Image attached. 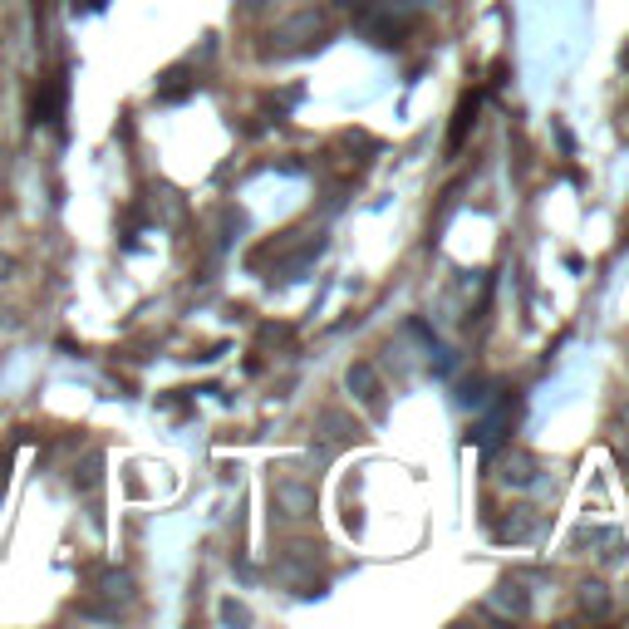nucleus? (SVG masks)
I'll list each match as a JSON object with an SVG mask.
<instances>
[{"label": "nucleus", "mask_w": 629, "mask_h": 629, "mask_svg": "<svg viewBox=\"0 0 629 629\" xmlns=\"http://www.w3.org/2000/svg\"><path fill=\"white\" fill-rule=\"evenodd\" d=\"M5 467H10V453H0V497H5Z\"/></svg>", "instance_id": "2"}, {"label": "nucleus", "mask_w": 629, "mask_h": 629, "mask_svg": "<svg viewBox=\"0 0 629 629\" xmlns=\"http://www.w3.org/2000/svg\"><path fill=\"white\" fill-rule=\"evenodd\" d=\"M10 276H15V261H10V256H0V281H10Z\"/></svg>", "instance_id": "1"}]
</instances>
